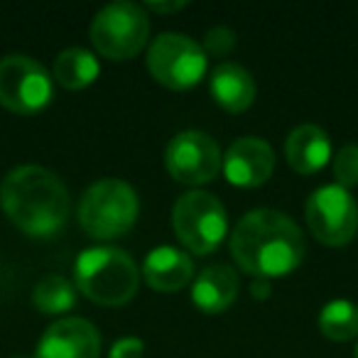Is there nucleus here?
Wrapping results in <instances>:
<instances>
[{"label": "nucleus", "mask_w": 358, "mask_h": 358, "mask_svg": "<svg viewBox=\"0 0 358 358\" xmlns=\"http://www.w3.org/2000/svg\"><path fill=\"white\" fill-rule=\"evenodd\" d=\"M307 245L299 226L275 209H253L231 234V255L255 280L287 278L302 265Z\"/></svg>", "instance_id": "nucleus-1"}, {"label": "nucleus", "mask_w": 358, "mask_h": 358, "mask_svg": "<svg viewBox=\"0 0 358 358\" xmlns=\"http://www.w3.org/2000/svg\"><path fill=\"white\" fill-rule=\"evenodd\" d=\"M0 206L22 234L50 238L69 219V192L52 169L22 164L3 179Z\"/></svg>", "instance_id": "nucleus-2"}, {"label": "nucleus", "mask_w": 358, "mask_h": 358, "mask_svg": "<svg viewBox=\"0 0 358 358\" xmlns=\"http://www.w3.org/2000/svg\"><path fill=\"white\" fill-rule=\"evenodd\" d=\"M76 289L86 299L103 307H120L138 292L140 270L125 250L113 245H96L79 253L74 263Z\"/></svg>", "instance_id": "nucleus-3"}, {"label": "nucleus", "mask_w": 358, "mask_h": 358, "mask_svg": "<svg viewBox=\"0 0 358 358\" xmlns=\"http://www.w3.org/2000/svg\"><path fill=\"white\" fill-rule=\"evenodd\" d=\"M140 201L135 189L123 179H99L79 201V226L96 241L125 236L138 221Z\"/></svg>", "instance_id": "nucleus-4"}, {"label": "nucleus", "mask_w": 358, "mask_h": 358, "mask_svg": "<svg viewBox=\"0 0 358 358\" xmlns=\"http://www.w3.org/2000/svg\"><path fill=\"white\" fill-rule=\"evenodd\" d=\"M91 42L106 59L125 62L140 55L150 37V17L143 6L115 0L103 6L91 20Z\"/></svg>", "instance_id": "nucleus-5"}, {"label": "nucleus", "mask_w": 358, "mask_h": 358, "mask_svg": "<svg viewBox=\"0 0 358 358\" xmlns=\"http://www.w3.org/2000/svg\"><path fill=\"white\" fill-rule=\"evenodd\" d=\"M172 226L179 243L192 255H211L229 231L226 209L209 192H187L174 201Z\"/></svg>", "instance_id": "nucleus-6"}, {"label": "nucleus", "mask_w": 358, "mask_h": 358, "mask_svg": "<svg viewBox=\"0 0 358 358\" xmlns=\"http://www.w3.org/2000/svg\"><path fill=\"white\" fill-rule=\"evenodd\" d=\"M206 64L209 57L204 47L179 32H162L148 50V69L152 79L172 91H187L199 84L206 74Z\"/></svg>", "instance_id": "nucleus-7"}, {"label": "nucleus", "mask_w": 358, "mask_h": 358, "mask_svg": "<svg viewBox=\"0 0 358 358\" xmlns=\"http://www.w3.org/2000/svg\"><path fill=\"white\" fill-rule=\"evenodd\" d=\"M55 99V84L45 66L25 55L0 59V106L13 113L35 115Z\"/></svg>", "instance_id": "nucleus-8"}, {"label": "nucleus", "mask_w": 358, "mask_h": 358, "mask_svg": "<svg viewBox=\"0 0 358 358\" xmlns=\"http://www.w3.org/2000/svg\"><path fill=\"white\" fill-rule=\"evenodd\" d=\"M224 155L209 133L201 130H185L174 135L164 150V167L177 182L187 187L209 185L219 177Z\"/></svg>", "instance_id": "nucleus-9"}, {"label": "nucleus", "mask_w": 358, "mask_h": 358, "mask_svg": "<svg viewBox=\"0 0 358 358\" xmlns=\"http://www.w3.org/2000/svg\"><path fill=\"white\" fill-rule=\"evenodd\" d=\"M307 224L324 245H346L358 234V204L351 192L338 185H324L307 201Z\"/></svg>", "instance_id": "nucleus-10"}, {"label": "nucleus", "mask_w": 358, "mask_h": 358, "mask_svg": "<svg viewBox=\"0 0 358 358\" xmlns=\"http://www.w3.org/2000/svg\"><path fill=\"white\" fill-rule=\"evenodd\" d=\"M101 334L81 317H64L47 327L35 348V358H99Z\"/></svg>", "instance_id": "nucleus-11"}, {"label": "nucleus", "mask_w": 358, "mask_h": 358, "mask_svg": "<svg viewBox=\"0 0 358 358\" xmlns=\"http://www.w3.org/2000/svg\"><path fill=\"white\" fill-rule=\"evenodd\" d=\"M275 169V152L263 138L245 135L238 138L224 155L221 172L234 187L241 189H255L263 187Z\"/></svg>", "instance_id": "nucleus-12"}, {"label": "nucleus", "mask_w": 358, "mask_h": 358, "mask_svg": "<svg viewBox=\"0 0 358 358\" xmlns=\"http://www.w3.org/2000/svg\"><path fill=\"white\" fill-rule=\"evenodd\" d=\"M140 275L157 292H177L194 278V260L174 245H157L145 255Z\"/></svg>", "instance_id": "nucleus-13"}, {"label": "nucleus", "mask_w": 358, "mask_h": 358, "mask_svg": "<svg viewBox=\"0 0 358 358\" xmlns=\"http://www.w3.org/2000/svg\"><path fill=\"white\" fill-rule=\"evenodd\" d=\"M241 280L231 265H209L194 278L192 285V302L204 314H221L236 302Z\"/></svg>", "instance_id": "nucleus-14"}, {"label": "nucleus", "mask_w": 358, "mask_h": 358, "mask_svg": "<svg viewBox=\"0 0 358 358\" xmlns=\"http://www.w3.org/2000/svg\"><path fill=\"white\" fill-rule=\"evenodd\" d=\"M285 157L299 174L322 172L331 159V140L319 125H297L285 140Z\"/></svg>", "instance_id": "nucleus-15"}, {"label": "nucleus", "mask_w": 358, "mask_h": 358, "mask_svg": "<svg viewBox=\"0 0 358 358\" xmlns=\"http://www.w3.org/2000/svg\"><path fill=\"white\" fill-rule=\"evenodd\" d=\"M211 96L229 113H243L255 101V79L245 66L224 62L211 74Z\"/></svg>", "instance_id": "nucleus-16"}, {"label": "nucleus", "mask_w": 358, "mask_h": 358, "mask_svg": "<svg viewBox=\"0 0 358 358\" xmlns=\"http://www.w3.org/2000/svg\"><path fill=\"white\" fill-rule=\"evenodd\" d=\"M101 74L99 59L94 52L84 50V47H69V50L59 52L55 59V79L59 86L69 91H81L91 86Z\"/></svg>", "instance_id": "nucleus-17"}, {"label": "nucleus", "mask_w": 358, "mask_h": 358, "mask_svg": "<svg viewBox=\"0 0 358 358\" xmlns=\"http://www.w3.org/2000/svg\"><path fill=\"white\" fill-rule=\"evenodd\" d=\"M32 304L42 314H66L76 304V287L62 275H47L32 289Z\"/></svg>", "instance_id": "nucleus-18"}, {"label": "nucleus", "mask_w": 358, "mask_h": 358, "mask_svg": "<svg viewBox=\"0 0 358 358\" xmlns=\"http://www.w3.org/2000/svg\"><path fill=\"white\" fill-rule=\"evenodd\" d=\"M319 331L331 341H351L358 336V307L348 299H334L319 314Z\"/></svg>", "instance_id": "nucleus-19"}, {"label": "nucleus", "mask_w": 358, "mask_h": 358, "mask_svg": "<svg viewBox=\"0 0 358 358\" xmlns=\"http://www.w3.org/2000/svg\"><path fill=\"white\" fill-rule=\"evenodd\" d=\"M334 177L336 185L351 189L358 185V145H343L334 157Z\"/></svg>", "instance_id": "nucleus-20"}, {"label": "nucleus", "mask_w": 358, "mask_h": 358, "mask_svg": "<svg viewBox=\"0 0 358 358\" xmlns=\"http://www.w3.org/2000/svg\"><path fill=\"white\" fill-rule=\"evenodd\" d=\"M204 52L206 57L214 55V57H226L231 50L236 47V32L229 30V27H211L209 32L204 35Z\"/></svg>", "instance_id": "nucleus-21"}, {"label": "nucleus", "mask_w": 358, "mask_h": 358, "mask_svg": "<svg viewBox=\"0 0 358 358\" xmlns=\"http://www.w3.org/2000/svg\"><path fill=\"white\" fill-rule=\"evenodd\" d=\"M145 353V343L135 336H125V338H118L110 348L108 358H143Z\"/></svg>", "instance_id": "nucleus-22"}, {"label": "nucleus", "mask_w": 358, "mask_h": 358, "mask_svg": "<svg viewBox=\"0 0 358 358\" xmlns=\"http://www.w3.org/2000/svg\"><path fill=\"white\" fill-rule=\"evenodd\" d=\"M145 10H152V13H159V15H169V13H179V10H185L187 8V3L185 0H169V3H148V6H143Z\"/></svg>", "instance_id": "nucleus-23"}, {"label": "nucleus", "mask_w": 358, "mask_h": 358, "mask_svg": "<svg viewBox=\"0 0 358 358\" xmlns=\"http://www.w3.org/2000/svg\"><path fill=\"white\" fill-rule=\"evenodd\" d=\"M270 294V280H253V297L265 299Z\"/></svg>", "instance_id": "nucleus-24"}, {"label": "nucleus", "mask_w": 358, "mask_h": 358, "mask_svg": "<svg viewBox=\"0 0 358 358\" xmlns=\"http://www.w3.org/2000/svg\"><path fill=\"white\" fill-rule=\"evenodd\" d=\"M353 358H358V343H356V351H353Z\"/></svg>", "instance_id": "nucleus-25"}, {"label": "nucleus", "mask_w": 358, "mask_h": 358, "mask_svg": "<svg viewBox=\"0 0 358 358\" xmlns=\"http://www.w3.org/2000/svg\"><path fill=\"white\" fill-rule=\"evenodd\" d=\"M13 358H35V356H13Z\"/></svg>", "instance_id": "nucleus-26"}]
</instances>
